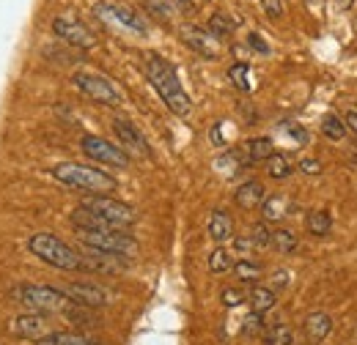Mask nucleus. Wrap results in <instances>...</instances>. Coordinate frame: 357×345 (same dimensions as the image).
I'll return each mask as SVG.
<instances>
[{
  "mask_svg": "<svg viewBox=\"0 0 357 345\" xmlns=\"http://www.w3.org/2000/svg\"><path fill=\"white\" fill-rule=\"evenodd\" d=\"M146 77H149V83L154 86V90L160 93V99L168 104V110L174 115H178V118H187L190 115L192 102H190L187 90L181 88V83H178L174 66L165 58H160L154 52L146 55Z\"/></svg>",
  "mask_w": 357,
  "mask_h": 345,
  "instance_id": "f257e3e1",
  "label": "nucleus"
},
{
  "mask_svg": "<svg viewBox=\"0 0 357 345\" xmlns=\"http://www.w3.org/2000/svg\"><path fill=\"white\" fill-rule=\"evenodd\" d=\"M52 178L66 184V186H75V189H83V192H93V195H107V192H116L119 181L110 175V172L99 170L93 165H80V162H61L52 168Z\"/></svg>",
  "mask_w": 357,
  "mask_h": 345,
  "instance_id": "f03ea898",
  "label": "nucleus"
},
{
  "mask_svg": "<svg viewBox=\"0 0 357 345\" xmlns=\"http://www.w3.org/2000/svg\"><path fill=\"white\" fill-rule=\"evenodd\" d=\"M28 250L52 268L80 271V252L75 247H69L63 239H58L55 233H33L28 239Z\"/></svg>",
  "mask_w": 357,
  "mask_h": 345,
  "instance_id": "7ed1b4c3",
  "label": "nucleus"
},
{
  "mask_svg": "<svg viewBox=\"0 0 357 345\" xmlns=\"http://www.w3.org/2000/svg\"><path fill=\"white\" fill-rule=\"evenodd\" d=\"M11 299L17 304L31 307L33 312H63L72 304L61 288H55V285H33V282L11 288Z\"/></svg>",
  "mask_w": 357,
  "mask_h": 345,
  "instance_id": "20e7f679",
  "label": "nucleus"
},
{
  "mask_svg": "<svg viewBox=\"0 0 357 345\" xmlns=\"http://www.w3.org/2000/svg\"><path fill=\"white\" fill-rule=\"evenodd\" d=\"M77 239L83 247L99 250V252H110V255H124L132 258L137 252V241L127 230L121 227H102V230H77Z\"/></svg>",
  "mask_w": 357,
  "mask_h": 345,
  "instance_id": "39448f33",
  "label": "nucleus"
},
{
  "mask_svg": "<svg viewBox=\"0 0 357 345\" xmlns=\"http://www.w3.org/2000/svg\"><path fill=\"white\" fill-rule=\"evenodd\" d=\"M86 211L91 214H96L99 219H105L107 225H113V227H130L135 222V211L132 206H127V203H121V200H116V198H110V195H89V198H83V203H80Z\"/></svg>",
  "mask_w": 357,
  "mask_h": 345,
  "instance_id": "423d86ee",
  "label": "nucleus"
},
{
  "mask_svg": "<svg viewBox=\"0 0 357 345\" xmlns=\"http://www.w3.org/2000/svg\"><path fill=\"white\" fill-rule=\"evenodd\" d=\"M80 148L83 154L99 162V165H107V168H130V154L124 148H119L116 143L99 137V134H83L80 137Z\"/></svg>",
  "mask_w": 357,
  "mask_h": 345,
  "instance_id": "0eeeda50",
  "label": "nucleus"
},
{
  "mask_svg": "<svg viewBox=\"0 0 357 345\" xmlns=\"http://www.w3.org/2000/svg\"><path fill=\"white\" fill-rule=\"evenodd\" d=\"M72 83L80 88L89 99L99 102V104H107V107H119L121 104V93L113 88L110 80L99 77V74H91V72H75Z\"/></svg>",
  "mask_w": 357,
  "mask_h": 345,
  "instance_id": "6e6552de",
  "label": "nucleus"
},
{
  "mask_svg": "<svg viewBox=\"0 0 357 345\" xmlns=\"http://www.w3.org/2000/svg\"><path fill=\"white\" fill-rule=\"evenodd\" d=\"M93 11H96L102 19L113 22V25H121V28H127V31H132V33H146V31H149V28H146V19H143L137 11L121 6V3L96 0V3H93Z\"/></svg>",
  "mask_w": 357,
  "mask_h": 345,
  "instance_id": "1a4fd4ad",
  "label": "nucleus"
},
{
  "mask_svg": "<svg viewBox=\"0 0 357 345\" xmlns=\"http://www.w3.org/2000/svg\"><path fill=\"white\" fill-rule=\"evenodd\" d=\"M52 33H55L61 42L72 44V47H77V49H91V47L96 44L93 33H91L80 19H75V17H55Z\"/></svg>",
  "mask_w": 357,
  "mask_h": 345,
  "instance_id": "9d476101",
  "label": "nucleus"
},
{
  "mask_svg": "<svg viewBox=\"0 0 357 345\" xmlns=\"http://www.w3.org/2000/svg\"><path fill=\"white\" fill-rule=\"evenodd\" d=\"M6 329H8V335H14L20 340H33L36 343L39 337L47 335L50 323H47L45 312H22V315H14Z\"/></svg>",
  "mask_w": 357,
  "mask_h": 345,
  "instance_id": "9b49d317",
  "label": "nucleus"
},
{
  "mask_svg": "<svg viewBox=\"0 0 357 345\" xmlns=\"http://www.w3.org/2000/svg\"><path fill=\"white\" fill-rule=\"evenodd\" d=\"M61 291L69 296V302L80 304V307L96 310V307L110 304V291L102 288V285H96V282H69V285H63Z\"/></svg>",
  "mask_w": 357,
  "mask_h": 345,
  "instance_id": "f8f14e48",
  "label": "nucleus"
},
{
  "mask_svg": "<svg viewBox=\"0 0 357 345\" xmlns=\"http://www.w3.org/2000/svg\"><path fill=\"white\" fill-rule=\"evenodd\" d=\"M127 268L124 255H110V252H99V250H89L80 252V271H96V274H119Z\"/></svg>",
  "mask_w": 357,
  "mask_h": 345,
  "instance_id": "ddd939ff",
  "label": "nucleus"
},
{
  "mask_svg": "<svg viewBox=\"0 0 357 345\" xmlns=\"http://www.w3.org/2000/svg\"><path fill=\"white\" fill-rule=\"evenodd\" d=\"M113 131H116V137H119V143H121L124 151H132V154H137V157H151L149 140L143 137V131L137 129L132 121H127V118H116V121H113Z\"/></svg>",
  "mask_w": 357,
  "mask_h": 345,
  "instance_id": "4468645a",
  "label": "nucleus"
},
{
  "mask_svg": "<svg viewBox=\"0 0 357 345\" xmlns=\"http://www.w3.org/2000/svg\"><path fill=\"white\" fill-rule=\"evenodd\" d=\"M181 42L187 44L190 49H195L204 58H218L220 55V39H215L206 28L198 25H184L181 28Z\"/></svg>",
  "mask_w": 357,
  "mask_h": 345,
  "instance_id": "2eb2a0df",
  "label": "nucleus"
},
{
  "mask_svg": "<svg viewBox=\"0 0 357 345\" xmlns=\"http://www.w3.org/2000/svg\"><path fill=\"white\" fill-rule=\"evenodd\" d=\"M264 198H267V192H264V184L261 181H245L239 189H236V195H234V200H236V206L239 209H245V211H253V209H259L261 203H264Z\"/></svg>",
  "mask_w": 357,
  "mask_h": 345,
  "instance_id": "dca6fc26",
  "label": "nucleus"
},
{
  "mask_svg": "<svg viewBox=\"0 0 357 345\" xmlns=\"http://www.w3.org/2000/svg\"><path fill=\"white\" fill-rule=\"evenodd\" d=\"M291 211H294V203L286 195H272V198H264V203H261L264 222H280L283 216H289Z\"/></svg>",
  "mask_w": 357,
  "mask_h": 345,
  "instance_id": "f3484780",
  "label": "nucleus"
},
{
  "mask_svg": "<svg viewBox=\"0 0 357 345\" xmlns=\"http://www.w3.org/2000/svg\"><path fill=\"white\" fill-rule=\"evenodd\" d=\"M242 154L248 159V165H256V162H267L269 157L275 154V145L269 137H253L242 145Z\"/></svg>",
  "mask_w": 357,
  "mask_h": 345,
  "instance_id": "a211bd4d",
  "label": "nucleus"
},
{
  "mask_svg": "<svg viewBox=\"0 0 357 345\" xmlns=\"http://www.w3.org/2000/svg\"><path fill=\"white\" fill-rule=\"evenodd\" d=\"M209 236L218 241V244H223V241H231L234 239V219L225 214V211H212L209 216Z\"/></svg>",
  "mask_w": 357,
  "mask_h": 345,
  "instance_id": "6ab92c4d",
  "label": "nucleus"
},
{
  "mask_svg": "<svg viewBox=\"0 0 357 345\" xmlns=\"http://www.w3.org/2000/svg\"><path fill=\"white\" fill-rule=\"evenodd\" d=\"M330 332H333V318L327 312H311L305 318V335L311 337L313 343H321Z\"/></svg>",
  "mask_w": 357,
  "mask_h": 345,
  "instance_id": "aec40b11",
  "label": "nucleus"
},
{
  "mask_svg": "<svg viewBox=\"0 0 357 345\" xmlns=\"http://www.w3.org/2000/svg\"><path fill=\"white\" fill-rule=\"evenodd\" d=\"M36 345H99L80 332H47L45 337H39Z\"/></svg>",
  "mask_w": 357,
  "mask_h": 345,
  "instance_id": "412c9836",
  "label": "nucleus"
},
{
  "mask_svg": "<svg viewBox=\"0 0 357 345\" xmlns=\"http://www.w3.org/2000/svg\"><path fill=\"white\" fill-rule=\"evenodd\" d=\"M248 302L253 307V312H269L275 304H278V296H275V291L272 288H264V285H253L250 288V294H248Z\"/></svg>",
  "mask_w": 357,
  "mask_h": 345,
  "instance_id": "4be33fe9",
  "label": "nucleus"
},
{
  "mask_svg": "<svg viewBox=\"0 0 357 345\" xmlns=\"http://www.w3.org/2000/svg\"><path fill=\"white\" fill-rule=\"evenodd\" d=\"M269 247H275V252H280V255H291V252H297L300 241L289 227H278V230H272Z\"/></svg>",
  "mask_w": 357,
  "mask_h": 345,
  "instance_id": "5701e85b",
  "label": "nucleus"
},
{
  "mask_svg": "<svg viewBox=\"0 0 357 345\" xmlns=\"http://www.w3.org/2000/svg\"><path fill=\"white\" fill-rule=\"evenodd\" d=\"M228 80L234 83V88H239V90H253V77H250V66L242 61V63H234L231 69H228Z\"/></svg>",
  "mask_w": 357,
  "mask_h": 345,
  "instance_id": "b1692460",
  "label": "nucleus"
},
{
  "mask_svg": "<svg viewBox=\"0 0 357 345\" xmlns=\"http://www.w3.org/2000/svg\"><path fill=\"white\" fill-rule=\"evenodd\" d=\"M264 343L267 345H294V335H291V329L286 326V323H275V326H269L264 329Z\"/></svg>",
  "mask_w": 357,
  "mask_h": 345,
  "instance_id": "393cba45",
  "label": "nucleus"
},
{
  "mask_svg": "<svg viewBox=\"0 0 357 345\" xmlns=\"http://www.w3.org/2000/svg\"><path fill=\"white\" fill-rule=\"evenodd\" d=\"M305 227H308L311 236H327L330 227H333V216L327 211H311L308 219H305Z\"/></svg>",
  "mask_w": 357,
  "mask_h": 345,
  "instance_id": "a878e982",
  "label": "nucleus"
},
{
  "mask_svg": "<svg viewBox=\"0 0 357 345\" xmlns=\"http://www.w3.org/2000/svg\"><path fill=\"white\" fill-rule=\"evenodd\" d=\"M63 315H66L72 323H77V326H96V315L91 312V307H80V304L72 302L63 310Z\"/></svg>",
  "mask_w": 357,
  "mask_h": 345,
  "instance_id": "bb28decb",
  "label": "nucleus"
},
{
  "mask_svg": "<svg viewBox=\"0 0 357 345\" xmlns=\"http://www.w3.org/2000/svg\"><path fill=\"white\" fill-rule=\"evenodd\" d=\"M321 131H324V137H330V140H344V137H347V124H344L335 113H327V115L321 118Z\"/></svg>",
  "mask_w": 357,
  "mask_h": 345,
  "instance_id": "cd10ccee",
  "label": "nucleus"
},
{
  "mask_svg": "<svg viewBox=\"0 0 357 345\" xmlns=\"http://www.w3.org/2000/svg\"><path fill=\"white\" fill-rule=\"evenodd\" d=\"M234 271H236L239 282H253V280H259L261 266H259L256 260H250V258H239L236 263H234Z\"/></svg>",
  "mask_w": 357,
  "mask_h": 345,
  "instance_id": "c85d7f7f",
  "label": "nucleus"
},
{
  "mask_svg": "<svg viewBox=\"0 0 357 345\" xmlns=\"http://www.w3.org/2000/svg\"><path fill=\"white\" fill-rule=\"evenodd\" d=\"M267 172L269 178H289L291 175V165H289V159L283 157V154H272L267 159Z\"/></svg>",
  "mask_w": 357,
  "mask_h": 345,
  "instance_id": "c756f323",
  "label": "nucleus"
},
{
  "mask_svg": "<svg viewBox=\"0 0 357 345\" xmlns=\"http://www.w3.org/2000/svg\"><path fill=\"white\" fill-rule=\"evenodd\" d=\"M215 39H225V36H231V31H234V22L225 17V14H212L209 17V28H206Z\"/></svg>",
  "mask_w": 357,
  "mask_h": 345,
  "instance_id": "7c9ffc66",
  "label": "nucleus"
},
{
  "mask_svg": "<svg viewBox=\"0 0 357 345\" xmlns=\"http://www.w3.org/2000/svg\"><path fill=\"white\" fill-rule=\"evenodd\" d=\"M209 268H212L215 274H225V271H231V268H234V258H231V252L223 250V247H218V250L209 255Z\"/></svg>",
  "mask_w": 357,
  "mask_h": 345,
  "instance_id": "2f4dec72",
  "label": "nucleus"
},
{
  "mask_svg": "<svg viewBox=\"0 0 357 345\" xmlns=\"http://www.w3.org/2000/svg\"><path fill=\"white\" fill-rule=\"evenodd\" d=\"M264 315L261 312H250L248 318H245V323H242V335L245 337H261L264 335Z\"/></svg>",
  "mask_w": 357,
  "mask_h": 345,
  "instance_id": "473e14b6",
  "label": "nucleus"
},
{
  "mask_svg": "<svg viewBox=\"0 0 357 345\" xmlns=\"http://www.w3.org/2000/svg\"><path fill=\"white\" fill-rule=\"evenodd\" d=\"M248 239L253 241V247H269L272 230L267 227V222H256V225L250 227V236H248Z\"/></svg>",
  "mask_w": 357,
  "mask_h": 345,
  "instance_id": "72a5a7b5",
  "label": "nucleus"
},
{
  "mask_svg": "<svg viewBox=\"0 0 357 345\" xmlns=\"http://www.w3.org/2000/svg\"><path fill=\"white\" fill-rule=\"evenodd\" d=\"M220 302H223L225 307H239V304L248 302V296H245L242 288H225L223 294H220Z\"/></svg>",
  "mask_w": 357,
  "mask_h": 345,
  "instance_id": "f704fd0d",
  "label": "nucleus"
},
{
  "mask_svg": "<svg viewBox=\"0 0 357 345\" xmlns=\"http://www.w3.org/2000/svg\"><path fill=\"white\" fill-rule=\"evenodd\" d=\"M261 8L269 19H280L283 17V0H261Z\"/></svg>",
  "mask_w": 357,
  "mask_h": 345,
  "instance_id": "c9c22d12",
  "label": "nucleus"
},
{
  "mask_svg": "<svg viewBox=\"0 0 357 345\" xmlns=\"http://www.w3.org/2000/svg\"><path fill=\"white\" fill-rule=\"evenodd\" d=\"M248 47L256 49V52H261V55H269V44L264 42V36H259V33H250V36H248Z\"/></svg>",
  "mask_w": 357,
  "mask_h": 345,
  "instance_id": "e433bc0d",
  "label": "nucleus"
},
{
  "mask_svg": "<svg viewBox=\"0 0 357 345\" xmlns=\"http://www.w3.org/2000/svg\"><path fill=\"white\" fill-rule=\"evenodd\" d=\"M300 170L308 172V175H319V172H321V162H319V159H303V162H300Z\"/></svg>",
  "mask_w": 357,
  "mask_h": 345,
  "instance_id": "4c0bfd02",
  "label": "nucleus"
},
{
  "mask_svg": "<svg viewBox=\"0 0 357 345\" xmlns=\"http://www.w3.org/2000/svg\"><path fill=\"white\" fill-rule=\"evenodd\" d=\"M289 285V271H275L272 274V291H280Z\"/></svg>",
  "mask_w": 357,
  "mask_h": 345,
  "instance_id": "58836bf2",
  "label": "nucleus"
},
{
  "mask_svg": "<svg viewBox=\"0 0 357 345\" xmlns=\"http://www.w3.org/2000/svg\"><path fill=\"white\" fill-rule=\"evenodd\" d=\"M234 247H236V252H250V250H256L250 239H234Z\"/></svg>",
  "mask_w": 357,
  "mask_h": 345,
  "instance_id": "ea45409f",
  "label": "nucleus"
},
{
  "mask_svg": "<svg viewBox=\"0 0 357 345\" xmlns=\"http://www.w3.org/2000/svg\"><path fill=\"white\" fill-rule=\"evenodd\" d=\"M289 131L294 134V140H297V143H308V131H303L300 127H289Z\"/></svg>",
  "mask_w": 357,
  "mask_h": 345,
  "instance_id": "a19ab883",
  "label": "nucleus"
},
{
  "mask_svg": "<svg viewBox=\"0 0 357 345\" xmlns=\"http://www.w3.org/2000/svg\"><path fill=\"white\" fill-rule=\"evenodd\" d=\"M344 124H347V127H349V129H352V131H355V134H357V113H349Z\"/></svg>",
  "mask_w": 357,
  "mask_h": 345,
  "instance_id": "79ce46f5",
  "label": "nucleus"
},
{
  "mask_svg": "<svg viewBox=\"0 0 357 345\" xmlns=\"http://www.w3.org/2000/svg\"><path fill=\"white\" fill-rule=\"evenodd\" d=\"M212 143H215V145H223V134H220V127H215V129H212Z\"/></svg>",
  "mask_w": 357,
  "mask_h": 345,
  "instance_id": "37998d69",
  "label": "nucleus"
},
{
  "mask_svg": "<svg viewBox=\"0 0 357 345\" xmlns=\"http://www.w3.org/2000/svg\"><path fill=\"white\" fill-rule=\"evenodd\" d=\"M176 3L181 6V8H190V11L195 8V0H176Z\"/></svg>",
  "mask_w": 357,
  "mask_h": 345,
  "instance_id": "c03bdc74",
  "label": "nucleus"
},
{
  "mask_svg": "<svg viewBox=\"0 0 357 345\" xmlns=\"http://www.w3.org/2000/svg\"><path fill=\"white\" fill-rule=\"evenodd\" d=\"M338 6H341V8H352V6H355V0H338Z\"/></svg>",
  "mask_w": 357,
  "mask_h": 345,
  "instance_id": "a18cd8bd",
  "label": "nucleus"
},
{
  "mask_svg": "<svg viewBox=\"0 0 357 345\" xmlns=\"http://www.w3.org/2000/svg\"><path fill=\"white\" fill-rule=\"evenodd\" d=\"M305 3H311V6H316V3H321V0H305Z\"/></svg>",
  "mask_w": 357,
  "mask_h": 345,
  "instance_id": "49530a36",
  "label": "nucleus"
}]
</instances>
